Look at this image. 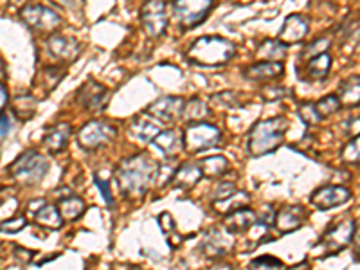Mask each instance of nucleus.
<instances>
[{
  "instance_id": "423d86ee",
  "label": "nucleus",
  "mask_w": 360,
  "mask_h": 270,
  "mask_svg": "<svg viewBox=\"0 0 360 270\" xmlns=\"http://www.w3.org/2000/svg\"><path fill=\"white\" fill-rule=\"evenodd\" d=\"M222 139V132L213 123H191L184 132V148L189 154H200L213 146H216Z\"/></svg>"
},
{
  "instance_id": "dca6fc26",
  "label": "nucleus",
  "mask_w": 360,
  "mask_h": 270,
  "mask_svg": "<svg viewBox=\"0 0 360 270\" xmlns=\"http://www.w3.org/2000/svg\"><path fill=\"white\" fill-rule=\"evenodd\" d=\"M307 220V211L301 208V205H286L281 208L276 216H274V224L278 227V231L281 234L294 233L305 224Z\"/></svg>"
},
{
  "instance_id": "9b49d317",
  "label": "nucleus",
  "mask_w": 360,
  "mask_h": 270,
  "mask_svg": "<svg viewBox=\"0 0 360 270\" xmlns=\"http://www.w3.org/2000/svg\"><path fill=\"white\" fill-rule=\"evenodd\" d=\"M76 100H78L79 107L85 108L87 112H103L110 101V90L100 81L88 79L78 90Z\"/></svg>"
},
{
  "instance_id": "39448f33",
  "label": "nucleus",
  "mask_w": 360,
  "mask_h": 270,
  "mask_svg": "<svg viewBox=\"0 0 360 270\" xmlns=\"http://www.w3.org/2000/svg\"><path fill=\"white\" fill-rule=\"evenodd\" d=\"M215 0H173V15L182 29H193L204 24L211 13Z\"/></svg>"
},
{
  "instance_id": "ddd939ff",
  "label": "nucleus",
  "mask_w": 360,
  "mask_h": 270,
  "mask_svg": "<svg viewBox=\"0 0 360 270\" xmlns=\"http://www.w3.org/2000/svg\"><path fill=\"white\" fill-rule=\"evenodd\" d=\"M352 198V191L344 186H324L319 187L310 196V204L319 211H330L333 208L346 204Z\"/></svg>"
},
{
  "instance_id": "79ce46f5",
  "label": "nucleus",
  "mask_w": 360,
  "mask_h": 270,
  "mask_svg": "<svg viewBox=\"0 0 360 270\" xmlns=\"http://www.w3.org/2000/svg\"><path fill=\"white\" fill-rule=\"evenodd\" d=\"M234 191H238V189L234 187V184L232 182H220L218 186L213 189V202L227 198V196H231Z\"/></svg>"
},
{
  "instance_id": "4468645a",
  "label": "nucleus",
  "mask_w": 360,
  "mask_h": 270,
  "mask_svg": "<svg viewBox=\"0 0 360 270\" xmlns=\"http://www.w3.org/2000/svg\"><path fill=\"white\" fill-rule=\"evenodd\" d=\"M47 53L60 62H74L81 53V46L76 38L63 34H51L46 42Z\"/></svg>"
},
{
  "instance_id": "a878e982",
  "label": "nucleus",
  "mask_w": 360,
  "mask_h": 270,
  "mask_svg": "<svg viewBox=\"0 0 360 270\" xmlns=\"http://www.w3.org/2000/svg\"><path fill=\"white\" fill-rule=\"evenodd\" d=\"M256 58L261 62H283L286 58V46L279 40H265L258 46Z\"/></svg>"
},
{
  "instance_id": "2f4dec72",
  "label": "nucleus",
  "mask_w": 360,
  "mask_h": 270,
  "mask_svg": "<svg viewBox=\"0 0 360 270\" xmlns=\"http://www.w3.org/2000/svg\"><path fill=\"white\" fill-rule=\"evenodd\" d=\"M207 116H209V107H207L206 101L199 100V97H193V100L186 101V104H184L182 117L187 123H200Z\"/></svg>"
},
{
  "instance_id": "f03ea898",
  "label": "nucleus",
  "mask_w": 360,
  "mask_h": 270,
  "mask_svg": "<svg viewBox=\"0 0 360 270\" xmlns=\"http://www.w3.org/2000/svg\"><path fill=\"white\" fill-rule=\"evenodd\" d=\"M238 53L236 43L224 36H200L186 50V60L196 67H220L231 62Z\"/></svg>"
},
{
  "instance_id": "a19ab883",
  "label": "nucleus",
  "mask_w": 360,
  "mask_h": 270,
  "mask_svg": "<svg viewBox=\"0 0 360 270\" xmlns=\"http://www.w3.org/2000/svg\"><path fill=\"white\" fill-rule=\"evenodd\" d=\"M25 108H29L31 112H36V100L31 96H18L17 100H15V107H13V110H15V114H17L20 119H25Z\"/></svg>"
},
{
  "instance_id": "6ab92c4d",
  "label": "nucleus",
  "mask_w": 360,
  "mask_h": 270,
  "mask_svg": "<svg viewBox=\"0 0 360 270\" xmlns=\"http://www.w3.org/2000/svg\"><path fill=\"white\" fill-rule=\"evenodd\" d=\"M154 148L161 151L164 157L171 158L184 148V135L178 133L177 130H162L157 137L152 141Z\"/></svg>"
},
{
  "instance_id": "4c0bfd02",
  "label": "nucleus",
  "mask_w": 360,
  "mask_h": 270,
  "mask_svg": "<svg viewBox=\"0 0 360 270\" xmlns=\"http://www.w3.org/2000/svg\"><path fill=\"white\" fill-rule=\"evenodd\" d=\"M353 36H355V38L360 36V24L356 20L353 22L352 18H346V20L340 24L339 33H337V38H339L342 43H346L348 40H353Z\"/></svg>"
},
{
  "instance_id": "b1692460",
  "label": "nucleus",
  "mask_w": 360,
  "mask_h": 270,
  "mask_svg": "<svg viewBox=\"0 0 360 270\" xmlns=\"http://www.w3.org/2000/svg\"><path fill=\"white\" fill-rule=\"evenodd\" d=\"M202 170H200V164H195V162H186L180 168H177L173 175V182L175 186L180 187V189H191L195 187L196 184L202 179Z\"/></svg>"
},
{
  "instance_id": "f257e3e1",
  "label": "nucleus",
  "mask_w": 360,
  "mask_h": 270,
  "mask_svg": "<svg viewBox=\"0 0 360 270\" xmlns=\"http://www.w3.org/2000/svg\"><path fill=\"white\" fill-rule=\"evenodd\" d=\"M159 164L148 154H137L121 161L116 170V179L123 195L130 200H139L148 193L157 179Z\"/></svg>"
},
{
  "instance_id": "c03bdc74",
  "label": "nucleus",
  "mask_w": 360,
  "mask_h": 270,
  "mask_svg": "<svg viewBox=\"0 0 360 270\" xmlns=\"http://www.w3.org/2000/svg\"><path fill=\"white\" fill-rule=\"evenodd\" d=\"M94 184L98 186V189L101 191V195H103V198H105V202L108 204V208H112L114 196H112V193H110V184H108V180H103L101 177H94Z\"/></svg>"
},
{
  "instance_id": "7c9ffc66",
  "label": "nucleus",
  "mask_w": 360,
  "mask_h": 270,
  "mask_svg": "<svg viewBox=\"0 0 360 270\" xmlns=\"http://www.w3.org/2000/svg\"><path fill=\"white\" fill-rule=\"evenodd\" d=\"M251 204V196L245 191H234L231 196L224 200H218L215 202V209L218 212H225V215H231V212L238 211L241 208H247Z\"/></svg>"
},
{
  "instance_id": "3c124183",
  "label": "nucleus",
  "mask_w": 360,
  "mask_h": 270,
  "mask_svg": "<svg viewBox=\"0 0 360 270\" xmlns=\"http://www.w3.org/2000/svg\"><path fill=\"white\" fill-rule=\"evenodd\" d=\"M353 240H355V249H356V254L360 256V224L356 225L355 229V236H353Z\"/></svg>"
},
{
  "instance_id": "cd10ccee",
  "label": "nucleus",
  "mask_w": 360,
  "mask_h": 270,
  "mask_svg": "<svg viewBox=\"0 0 360 270\" xmlns=\"http://www.w3.org/2000/svg\"><path fill=\"white\" fill-rule=\"evenodd\" d=\"M85 202L79 196H65L60 200V215H62L63 222H74L79 216L85 212Z\"/></svg>"
},
{
  "instance_id": "72a5a7b5",
  "label": "nucleus",
  "mask_w": 360,
  "mask_h": 270,
  "mask_svg": "<svg viewBox=\"0 0 360 270\" xmlns=\"http://www.w3.org/2000/svg\"><path fill=\"white\" fill-rule=\"evenodd\" d=\"M330 46H331V40H330V38H326V36L317 38V40H314V42L308 43V46L305 47V49H302L301 58H302V60H312V58H315V56H319V54L328 53V49H330Z\"/></svg>"
},
{
  "instance_id": "20e7f679",
  "label": "nucleus",
  "mask_w": 360,
  "mask_h": 270,
  "mask_svg": "<svg viewBox=\"0 0 360 270\" xmlns=\"http://www.w3.org/2000/svg\"><path fill=\"white\" fill-rule=\"evenodd\" d=\"M47 171H49V162L44 155L34 150H27L25 154H22L11 166V175L24 186L38 184Z\"/></svg>"
},
{
  "instance_id": "c9c22d12",
  "label": "nucleus",
  "mask_w": 360,
  "mask_h": 270,
  "mask_svg": "<svg viewBox=\"0 0 360 270\" xmlns=\"http://www.w3.org/2000/svg\"><path fill=\"white\" fill-rule=\"evenodd\" d=\"M248 270H285V263L274 256H260L251 262Z\"/></svg>"
},
{
  "instance_id": "412c9836",
  "label": "nucleus",
  "mask_w": 360,
  "mask_h": 270,
  "mask_svg": "<svg viewBox=\"0 0 360 270\" xmlns=\"http://www.w3.org/2000/svg\"><path fill=\"white\" fill-rule=\"evenodd\" d=\"M256 220H258L256 212H254L253 209L241 208V209H238V211L227 215V218H225V222H224V227H225V231L231 234L247 233L248 229L256 224Z\"/></svg>"
},
{
  "instance_id": "9d476101",
  "label": "nucleus",
  "mask_w": 360,
  "mask_h": 270,
  "mask_svg": "<svg viewBox=\"0 0 360 270\" xmlns=\"http://www.w3.org/2000/svg\"><path fill=\"white\" fill-rule=\"evenodd\" d=\"M141 25L149 38H161L168 29V9L164 0H146L139 11Z\"/></svg>"
},
{
  "instance_id": "4be33fe9",
  "label": "nucleus",
  "mask_w": 360,
  "mask_h": 270,
  "mask_svg": "<svg viewBox=\"0 0 360 270\" xmlns=\"http://www.w3.org/2000/svg\"><path fill=\"white\" fill-rule=\"evenodd\" d=\"M337 97L346 108H355L360 104V76H348L337 87Z\"/></svg>"
},
{
  "instance_id": "49530a36",
  "label": "nucleus",
  "mask_w": 360,
  "mask_h": 270,
  "mask_svg": "<svg viewBox=\"0 0 360 270\" xmlns=\"http://www.w3.org/2000/svg\"><path fill=\"white\" fill-rule=\"evenodd\" d=\"M159 224H161L162 231H164L166 234H170L171 231H175V222L173 218H171L170 212H162V215L159 216Z\"/></svg>"
},
{
  "instance_id": "8fccbe9b",
  "label": "nucleus",
  "mask_w": 360,
  "mask_h": 270,
  "mask_svg": "<svg viewBox=\"0 0 360 270\" xmlns=\"http://www.w3.org/2000/svg\"><path fill=\"white\" fill-rule=\"evenodd\" d=\"M9 128H11L9 117L8 116H0V137H4V135H8Z\"/></svg>"
},
{
  "instance_id": "09e8293b",
  "label": "nucleus",
  "mask_w": 360,
  "mask_h": 270,
  "mask_svg": "<svg viewBox=\"0 0 360 270\" xmlns=\"http://www.w3.org/2000/svg\"><path fill=\"white\" fill-rule=\"evenodd\" d=\"M9 101V94H8V87H6L2 81H0V116H2V112H4L6 104H8Z\"/></svg>"
},
{
  "instance_id": "1a4fd4ad",
  "label": "nucleus",
  "mask_w": 360,
  "mask_h": 270,
  "mask_svg": "<svg viewBox=\"0 0 360 270\" xmlns=\"http://www.w3.org/2000/svg\"><path fill=\"white\" fill-rule=\"evenodd\" d=\"M117 135V128L112 123L107 121H88L87 125L83 126L78 133V144L83 150L92 151L98 150L100 146L112 142Z\"/></svg>"
},
{
  "instance_id": "ea45409f",
  "label": "nucleus",
  "mask_w": 360,
  "mask_h": 270,
  "mask_svg": "<svg viewBox=\"0 0 360 270\" xmlns=\"http://www.w3.org/2000/svg\"><path fill=\"white\" fill-rule=\"evenodd\" d=\"M298 114H299V117H301V119L310 126L319 125L321 121H323L319 117V114H317V110H315L314 103H302L301 107L298 108Z\"/></svg>"
},
{
  "instance_id": "473e14b6",
  "label": "nucleus",
  "mask_w": 360,
  "mask_h": 270,
  "mask_svg": "<svg viewBox=\"0 0 360 270\" xmlns=\"http://www.w3.org/2000/svg\"><path fill=\"white\" fill-rule=\"evenodd\" d=\"M315 110H317V114H319L321 119H326V117L333 116V114H337L340 110V101L339 97H337V94H330V96H324L323 100H319L317 103H314Z\"/></svg>"
},
{
  "instance_id": "a18cd8bd",
  "label": "nucleus",
  "mask_w": 360,
  "mask_h": 270,
  "mask_svg": "<svg viewBox=\"0 0 360 270\" xmlns=\"http://www.w3.org/2000/svg\"><path fill=\"white\" fill-rule=\"evenodd\" d=\"M25 218L24 216H17V218H13V220H8L4 222V224L0 225V229L2 231H6V233H18V231H22V229L25 227Z\"/></svg>"
},
{
  "instance_id": "e433bc0d",
  "label": "nucleus",
  "mask_w": 360,
  "mask_h": 270,
  "mask_svg": "<svg viewBox=\"0 0 360 270\" xmlns=\"http://www.w3.org/2000/svg\"><path fill=\"white\" fill-rule=\"evenodd\" d=\"M211 101L216 104V107L229 108V110H232V108H240L241 107L240 96H238V94H234V92H232V90L218 92V94H215V96L211 97Z\"/></svg>"
},
{
  "instance_id": "58836bf2",
  "label": "nucleus",
  "mask_w": 360,
  "mask_h": 270,
  "mask_svg": "<svg viewBox=\"0 0 360 270\" xmlns=\"http://www.w3.org/2000/svg\"><path fill=\"white\" fill-rule=\"evenodd\" d=\"M269 229H270V225L267 224V222H261V220H256V224L248 229L247 236H248V240L253 241V247L265 240V236L269 234Z\"/></svg>"
},
{
  "instance_id": "c756f323",
  "label": "nucleus",
  "mask_w": 360,
  "mask_h": 270,
  "mask_svg": "<svg viewBox=\"0 0 360 270\" xmlns=\"http://www.w3.org/2000/svg\"><path fill=\"white\" fill-rule=\"evenodd\" d=\"M331 71V56L328 53L319 54L307 63V79H326Z\"/></svg>"
},
{
  "instance_id": "2eb2a0df",
  "label": "nucleus",
  "mask_w": 360,
  "mask_h": 270,
  "mask_svg": "<svg viewBox=\"0 0 360 270\" xmlns=\"http://www.w3.org/2000/svg\"><path fill=\"white\" fill-rule=\"evenodd\" d=\"M308 31H310V22L307 17H302L299 13L286 17L285 24L279 29V42L285 46H292V43H299L307 38Z\"/></svg>"
},
{
  "instance_id": "393cba45",
  "label": "nucleus",
  "mask_w": 360,
  "mask_h": 270,
  "mask_svg": "<svg viewBox=\"0 0 360 270\" xmlns=\"http://www.w3.org/2000/svg\"><path fill=\"white\" fill-rule=\"evenodd\" d=\"M65 69L58 65H49V67H44L41 72L38 74V79L34 83L44 90V94H49L53 92L54 88L58 87V83L62 81V78L65 76Z\"/></svg>"
},
{
  "instance_id": "aec40b11",
  "label": "nucleus",
  "mask_w": 360,
  "mask_h": 270,
  "mask_svg": "<svg viewBox=\"0 0 360 270\" xmlns=\"http://www.w3.org/2000/svg\"><path fill=\"white\" fill-rule=\"evenodd\" d=\"M148 116V114H146ZM139 116L132 121V125H130V133H132V137L137 139V141L141 142H152L155 137H157L159 133L162 132L161 130V123L157 119L149 116Z\"/></svg>"
},
{
  "instance_id": "f8f14e48",
  "label": "nucleus",
  "mask_w": 360,
  "mask_h": 270,
  "mask_svg": "<svg viewBox=\"0 0 360 270\" xmlns=\"http://www.w3.org/2000/svg\"><path fill=\"white\" fill-rule=\"evenodd\" d=\"M184 104H186V101H184L182 97L164 96L159 97L157 101H154V103L149 104V107L146 108V114L154 117V119H157L159 123L173 125V123H177V121L182 117Z\"/></svg>"
},
{
  "instance_id": "f3484780",
  "label": "nucleus",
  "mask_w": 360,
  "mask_h": 270,
  "mask_svg": "<svg viewBox=\"0 0 360 270\" xmlns=\"http://www.w3.org/2000/svg\"><path fill=\"white\" fill-rule=\"evenodd\" d=\"M202 249L209 258H222L224 254H227L232 249L231 233L222 231V229L207 231L206 238H204Z\"/></svg>"
},
{
  "instance_id": "5701e85b",
  "label": "nucleus",
  "mask_w": 360,
  "mask_h": 270,
  "mask_svg": "<svg viewBox=\"0 0 360 270\" xmlns=\"http://www.w3.org/2000/svg\"><path fill=\"white\" fill-rule=\"evenodd\" d=\"M71 125L69 123H58V125H54L49 132L46 133V137H44V144L49 151L53 154H60L67 148L69 144V137H71Z\"/></svg>"
},
{
  "instance_id": "a211bd4d",
  "label": "nucleus",
  "mask_w": 360,
  "mask_h": 270,
  "mask_svg": "<svg viewBox=\"0 0 360 270\" xmlns=\"http://www.w3.org/2000/svg\"><path fill=\"white\" fill-rule=\"evenodd\" d=\"M285 74L283 62H258L244 69V78L248 81H274Z\"/></svg>"
},
{
  "instance_id": "c85d7f7f",
  "label": "nucleus",
  "mask_w": 360,
  "mask_h": 270,
  "mask_svg": "<svg viewBox=\"0 0 360 270\" xmlns=\"http://www.w3.org/2000/svg\"><path fill=\"white\" fill-rule=\"evenodd\" d=\"M34 220H36V224L41 225V227L53 229V231H56V229H60L63 225V218L62 215H60L58 208H54V205L51 204H44V208L38 209V211L34 212Z\"/></svg>"
},
{
  "instance_id": "0eeeda50",
  "label": "nucleus",
  "mask_w": 360,
  "mask_h": 270,
  "mask_svg": "<svg viewBox=\"0 0 360 270\" xmlns=\"http://www.w3.org/2000/svg\"><path fill=\"white\" fill-rule=\"evenodd\" d=\"M20 18L36 33H54L62 25V17L54 9L41 4H29L20 9Z\"/></svg>"
},
{
  "instance_id": "6e6552de",
  "label": "nucleus",
  "mask_w": 360,
  "mask_h": 270,
  "mask_svg": "<svg viewBox=\"0 0 360 270\" xmlns=\"http://www.w3.org/2000/svg\"><path fill=\"white\" fill-rule=\"evenodd\" d=\"M355 229L356 224L353 220H342L339 224L331 225L326 233L323 234L319 243L315 245V250H319L321 254L340 252V250L346 249L353 241Z\"/></svg>"
},
{
  "instance_id": "de8ad7c7",
  "label": "nucleus",
  "mask_w": 360,
  "mask_h": 270,
  "mask_svg": "<svg viewBox=\"0 0 360 270\" xmlns=\"http://www.w3.org/2000/svg\"><path fill=\"white\" fill-rule=\"evenodd\" d=\"M344 128H346V132H348V135H360V117H355V119H348L346 121V125H344Z\"/></svg>"
},
{
  "instance_id": "37998d69",
  "label": "nucleus",
  "mask_w": 360,
  "mask_h": 270,
  "mask_svg": "<svg viewBox=\"0 0 360 270\" xmlns=\"http://www.w3.org/2000/svg\"><path fill=\"white\" fill-rule=\"evenodd\" d=\"M286 94H288V90H286L285 87H279V85H276V87H265L263 92H261V96H263L265 101H279L283 100Z\"/></svg>"
},
{
  "instance_id": "f704fd0d",
  "label": "nucleus",
  "mask_w": 360,
  "mask_h": 270,
  "mask_svg": "<svg viewBox=\"0 0 360 270\" xmlns=\"http://www.w3.org/2000/svg\"><path fill=\"white\" fill-rule=\"evenodd\" d=\"M340 158L346 164H360V135L353 137L340 151Z\"/></svg>"
},
{
  "instance_id": "bb28decb",
  "label": "nucleus",
  "mask_w": 360,
  "mask_h": 270,
  "mask_svg": "<svg viewBox=\"0 0 360 270\" xmlns=\"http://www.w3.org/2000/svg\"><path fill=\"white\" fill-rule=\"evenodd\" d=\"M200 170L206 179H220L229 170V161L222 155H211L200 162Z\"/></svg>"
},
{
  "instance_id": "7ed1b4c3",
  "label": "nucleus",
  "mask_w": 360,
  "mask_h": 270,
  "mask_svg": "<svg viewBox=\"0 0 360 270\" xmlns=\"http://www.w3.org/2000/svg\"><path fill=\"white\" fill-rule=\"evenodd\" d=\"M286 130H288V121L285 117H272V119L258 121L256 125L248 132L247 148L253 157L272 154L279 148L283 142Z\"/></svg>"
},
{
  "instance_id": "603ef678",
  "label": "nucleus",
  "mask_w": 360,
  "mask_h": 270,
  "mask_svg": "<svg viewBox=\"0 0 360 270\" xmlns=\"http://www.w3.org/2000/svg\"><path fill=\"white\" fill-rule=\"evenodd\" d=\"M209 270H232L231 265H227V263H216V265H213Z\"/></svg>"
}]
</instances>
